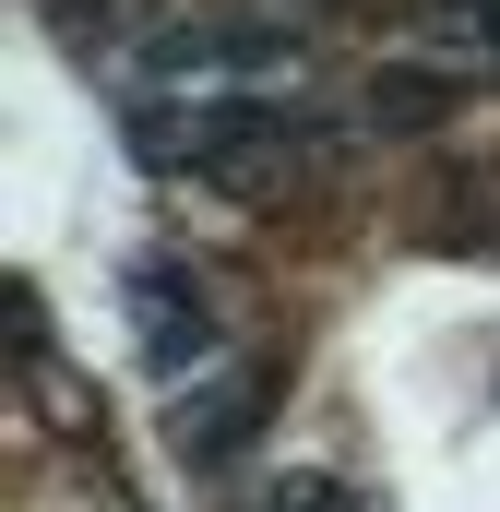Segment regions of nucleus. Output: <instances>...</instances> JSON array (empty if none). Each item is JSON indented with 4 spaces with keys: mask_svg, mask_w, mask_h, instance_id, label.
<instances>
[{
    "mask_svg": "<svg viewBox=\"0 0 500 512\" xmlns=\"http://www.w3.org/2000/svg\"><path fill=\"white\" fill-rule=\"evenodd\" d=\"M131 143L167 179L250 191V203L286 191V179H310V167H334V120L310 96H286V108H155V96H131Z\"/></svg>",
    "mask_w": 500,
    "mask_h": 512,
    "instance_id": "1",
    "label": "nucleus"
},
{
    "mask_svg": "<svg viewBox=\"0 0 500 512\" xmlns=\"http://www.w3.org/2000/svg\"><path fill=\"white\" fill-rule=\"evenodd\" d=\"M120 310H131V346H143L167 382H191V370H215V358H227L215 286H203L191 262H131V274H120Z\"/></svg>",
    "mask_w": 500,
    "mask_h": 512,
    "instance_id": "2",
    "label": "nucleus"
},
{
    "mask_svg": "<svg viewBox=\"0 0 500 512\" xmlns=\"http://www.w3.org/2000/svg\"><path fill=\"white\" fill-rule=\"evenodd\" d=\"M262 370L250 358H215V370H191V382H167V453H191V465H227L250 429H262Z\"/></svg>",
    "mask_w": 500,
    "mask_h": 512,
    "instance_id": "3",
    "label": "nucleus"
},
{
    "mask_svg": "<svg viewBox=\"0 0 500 512\" xmlns=\"http://www.w3.org/2000/svg\"><path fill=\"white\" fill-rule=\"evenodd\" d=\"M262 512H370L346 477H322V465H286L274 489H262Z\"/></svg>",
    "mask_w": 500,
    "mask_h": 512,
    "instance_id": "4",
    "label": "nucleus"
}]
</instances>
